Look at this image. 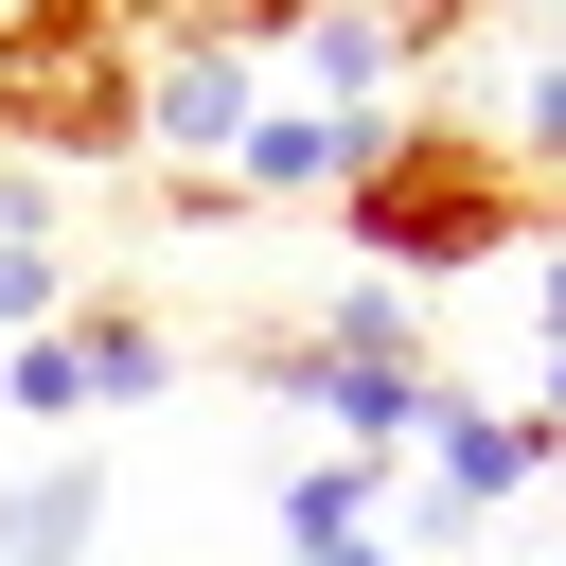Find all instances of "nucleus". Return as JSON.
I'll return each instance as SVG.
<instances>
[{
    "label": "nucleus",
    "instance_id": "9b49d317",
    "mask_svg": "<svg viewBox=\"0 0 566 566\" xmlns=\"http://www.w3.org/2000/svg\"><path fill=\"white\" fill-rule=\"evenodd\" d=\"M53 318H71V265L35 230H0V336H53Z\"/></svg>",
    "mask_w": 566,
    "mask_h": 566
},
{
    "label": "nucleus",
    "instance_id": "dca6fc26",
    "mask_svg": "<svg viewBox=\"0 0 566 566\" xmlns=\"http://www.w3.org/2000/svg\"><path fill=\"white\" fill-rule=\"evenodd\" d=\"M548 478H566V460H548Z\"/></svg>",
    "mask_w": 566,
    "mask_h": 566
},
{
    "label": "nucleus",
    "instance_id": "20e7f679",
    "mask_svg": "<svg viewBox=\"0 0 566 566\" xmlns=\"http://www.w3.org/2000/svg\"><path fill=\"white\" fill-rule=\"evenodd\" d=\"M424 531H478L495 495H531L548 478V442H531V407H478V389H424Z\"/></svg>",
    "mask_w": 566,
    "mask_h": 566
},
{
    "label": "nucleus",
    "instance_id": "423d86ee",
    "mask_svg": "<svg viewBox=\"0 0 566 566\" xmlns=\"http://www.w3.org/2000/svg\"><path fill=\"white\" fill-rule=\"evenodd\" d=\"M106 548V478L88 460H18L0 478V566H88Z\"/></svg>",
    "mask_w": 566,
    "mask_h": 566
},
{
    "label": "nucleus",
    "instance_id": "39448f33",
    "mask_svg": "<svg viewBox=\"0 0 566 566\" xmlns=\"http://www.w3.org/2000/svg\"><path fill=\"white\" fill-rule=\"evenodd\" d=\"M389 124H407V106H389ZM389 124H371V106H301V88H265L212 195H354V159H371Z\"/></svg>",
    "mask_w": 566,
    "mask_h": 566
},
{
    "label": "nucleus",
    "instance_id": "2eb2a0df",
    "mask_svg": "<svg viewBox=\"0 0 566 566\" xmlns=\"http://www.w3.org/2000/svg\"><path fill=\"white\" fill-rule=\"evenodd\" d=\"M531 442H548V460H566V354H548V407H531Z\"/></svg>",
    "mask_w": 566,
    "mask_h": 566
},
{
    "label": "nucleus",
    "instance_id": "0eeeda50",
    "mask_svg": "<svg viewBox=\"0 0 566 566\" xmlns=\"http://www.w3.org/2000/svg\"><path fill=\"white\" fill-rule=\"evenodd\" d=\"M53 336H71V371H88V407H159V389H177V336H159L142 301H71Z\"/></svg>",
    "mask_w": 566,
    "mask_h": 566
},
{
    "label": "nucleus",
    "instance_id": "7ed1b4c3",
    "mask_svg": "<svg viewBox=\"0 0 566 566\" xmlns=\"http://www.w3.org/2000/svg\"><path fill=\"white\" fill-rule=\"evenodd\" d=\"M265 389L301 407V424H336V460H407L424 442V371H371V354H318V336H265Z\"/></svg>",
    "mask_w": 566,
    "mask_h": 566
},
{
    "label": "nucleus",
    "instance_id": "f8f14e48",
    "mask_svg": "<svg viewBox=\"0 0 566 566\" xmlns=\"http://www.w3.org/2000/svg\"><path fill=\"white\" fill-rule=\"evenodd\" d=\"M495 142H513L531 177H566V35L531 53V88H513V124H495Z\"/></svg>",
    "mask_w": 566,
    "mask_h": 566
},
{
    "label": "nucleus",
    "instance_id": "f03ea898",
    "mask_svg": "<svg viewBox=\"0 0 566 566\" xmlns=\"http://www.w3.org/2000/svg\"><path fill=\"white\" fill-rule=\"evenodd\" d=\"M248 106H265V53H248V35H195V53H159V71H142V159H177V177H230Z\"/></svg>",
    "mask_w": 566,
    "mask_h": 566
},
{
    "label": "nucleus",
    "instance_id": "9d476101",
    "mask_svg": "<svg viewBox=\"0 0 566 566\" xmlns=\"http://www.w3.org/2000/svg\"><path fill=\"white\" fill-rule=\"evenodd\" d=\"M0 407H18V424H71V407H88L71 336H18V354H0Z\"/></svg>",
    "mask_w": 566,
    "mask_h": 566
},
{
    "label": "nucleus",
    "instance_id": "4468645a",
    "mask_svg": "<svg viewBox=\"0 0 566 566\" xmlns=\"http://www.w3.org/2000/svg\"><path fill=\"white\" fill-rule=\"evenodd\" d=\"M301 566H424V548H389V531H354V548H301Z\"/></svg>",
    "mask_w": 566,
    "mask_h": 566
},
{
    "label": "nucleus",
    "instance_id": "1a4fd4ad",
    "mask_svg": "<svg viewBox=\"0 0 566 566\" xmlns=\"http://www.w3.org/2000/svg\"><path fill=\"white\" fill-rule=\"evenodd\" d=\"M371 495H389L371 460H301V478H283V548H354V531H371Z\"/></svg>",
    "mask_w": 566,
    "mask_h": 566
},
{
    "label": "nucleus",
    "instance_id": "ddd939ff",
    "mask_svg": "<svg viewBox=\"0 0 566 566\" xmlns=\"http://www.w3.org/2000/svg\"><path fill=\"white\" fill-rule=\"evenodd\" d=\"M531 336H548V354H566V230H548V248H531Z\"/></svg>",
    "mask_w": 566,
    "mask_h": 566
},
{
    "label": "nucleus",
    "instance_id": "6e6552de",
    "mask_svg": "<svg viewBox=\"0 0 566 566\" xmlns=\"http://www.w3.org/2000/svg\"><path fill=\"white\" fill-rule=\"evenodd\" d=\"M318 354H371V371H424V301H407V283H336V301H318Z\"/></svg>",
    "mask_w": 566,
    "mask_h": 566
},
{
    "label": "nucleus",
    "instance_id": "f257e3e1",
    "mask_svg": "<svg viewBox=\"0 0 566 566\" xmlns=\"http://www.w3.org/2000/svg\"><path fill=\"white\" fill-rule=\"evenodd\" d=\"M336 230L371 248V283H460V265H513L548 230V177L495 142V124H389L336 195Z\"/></svg>",
    "mask_w": 566,
    "mask_h": 566
}]
</instances>
